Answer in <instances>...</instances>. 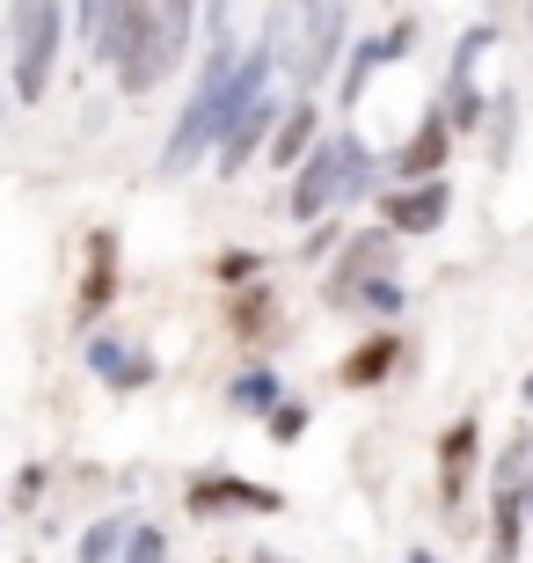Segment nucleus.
Returning <instances> with one entry per match:
<instances>
[{
	"label": "nucleus",
	"instance_id": "obj_2",
	"mask_svg": "<svg viewBox=\"0 0 533 563\" xmlns=\"http://www.w3.org/2000/svg\"><path fill=\"white\" fill-rule=\"evenodd\" d=\"M59 37H66L59 0H15V96L22 103H44L52 66H59Z\"/></svg>",
	"mask_w": 533,
	"mask_h": 563
},
{
	"label": "nucleus",
	"instance_id": "obj_29",
	"mask_svg": "<svg viewBox=\"0 0 533 563\" xmlns=\"http://www.w3.org/2000/svg\"><path fill=\"white\" fill-rule=\"evenodd\" d=\"M526 396H533V380H526Z\"/></svg>",
	"mask_w": 533,
	"mask_h": 563
},
{
	"label": "nucleus",
	"instance_id": "obj_22",
	"mask_svg": "<svg viewBox=\"0 0 533 563\" xmlns=\"http://www.w3.org/2000/svg\"><path fill=\"white\" fill-rule=\"evenodd\" d=\"M308 432V410H300V402H278V410H270V439H300Z\"/></svg>",
	"mask_w": 533,
	"mask_h": 563
},
{
	"label": "nucleus",
	"instance_id": "obj_9",
	"mask_svg": "<svg viewBox=\"0 0 533 563\" xmlns=\"http://www.w3.org/2000/svg\"><path fill=\"white\" fill-rule=\"evenodd\" d=\"M110 292H118V234H88V272H81V322L110 308Z\"/></svg>",
	"mask_w": 533,
	"mask_h": 563
},
{
	"label": "nucleus",
	"instance_id": "obj_4",
	"mask_svg": "<svg viewBox=\"0 0 533 563\" xmlns=\"http://www.w3.org/2000/svg\"><path fill=\"white\" fill-rule=\"evenodd\" d=\"M292 220H322L329 206H344V146L336 140H322L308 154V162H300V176H292Z\"/></svg>",
	"mask_w": 533,
	"mask_h": 563
},
{
	"label": "nucleus",
	"instance_id": "obj_25",
	"mask_svg": "<svg viewBox=\"0 0 533 563\" xmlns=\"http://www.w3.org/2000/svg\"><path fill=\"white\" fill-rule=\"evenodd\" d=\"M37 490H44V468H22V476H15V498L37 505Z\"/></svg>",
	"mask_w": 533,
	"mask_h": 563
},
{
	"label": "nucleus",
	"instance_id": "obj_19",
	"mask_svg": "<svg viewBox=\"0 0 533 563\" xmlns=\"http://www.w3.org/2000/svg\"><path fill=\"white\" fill-rule=\"evenodd\" d=\"M124 563H168L162 527H132V542H124Z\"/></svg>",
	"mask_w": 533,
	"mask_h": 563
},
{
	"label": "nucleus",
	"instance_id": "obj_30",
	"mask_svg": "<svg viewBox=\"0 0 533 563\" xmlns=\"http://www.w3.org/2000/svg\"><path fill=\"white\" fill-rule=\"evenodd\" d=\"M526 505H533V490H526Z\"/></svg>",
	"mask_w": 533,
	"mask_h": 563
},
{
	"label": "nucleus",
	"instance_id": "obj_1",
	"mask_svg": "<svg viewBox=\"0 0 533 563\" xmlns=\"http://www.w3.org/2000/svg\"><path fill=\"white\" fill-rule=\"evenodd\" d=\"M206 22H212V44H206V66H198V88H190L184 118H176V132H168V146H162V168H168V176L198 168V154H212V146H220V88H226V74L242 66L234 30H226V0H212Z\"/></svg>",
	"mask_w": 533,
	"mask_h": 563
},
{
	"label": "nucleus",
	"instance_id": "obj_7",
	"mask_svg": "<svg viewBox=\"0 0 533 563\" xmlns=\"http://www.w3.org/2000/svg\"><path fill=\"white\" fill-rule=\"evenodd\" d=\"M88 374L132 396V388H146V380H154V358H146L140 344H118V336H88Z\"/></svg>",
	"mask_w": 533,
	"mask_h": 563
},
{
	"label": "nucleus",
	"instance_id": "obj_17",
	"mask_svg": "<svg viewBox=\"0 0 533 563\" xmlns=\"http://www.w3.org/2000/svg\"><path fill=\"white\" fill-rule=\"evenodd\" d=\"M234 402H242V410H278V374H270V366L242 374L234 380Z\"/></svg>",
	"mask_w": 533,
	"mask_h": 563
},
{
	"label": "nucleus",
	"instance_id": "obj_15",
	"mask_svg": "<svg viewBox=\"0 0 533 563\" xmlns=\"http://www.w3.org/2000/svg\"><path fill=\"white\" fill-rule=\"evenodd\" d=\"M124 542H132V527H124V520H96L81 534V563H118Z\"/></svg>",
	"mask_w": 533,
	"mask_h": 563
},
{
	"label": "nucleus",
	"instance_id": "obj_11",
	"mask_svg": "<svg viewBox=\"0 0 533 563\" xmlns=\"http://www.w3.org/2000/svg\"><path fill=\"white\" fill-rule=\"evenodd\" d=\"M446 146H453V125L446 118H431L424 132H417L402 154H395V176H410V184H424V176H438V162H446Z\"/></svg>",
	"mask_w": 533,
	"mask_h": 563
},
{
	"label": "nucleus",
	"instance_id": "obj_6",
	"mask_svg": "<svg viewBox=\"0 0 533 563\" xmlns=\"http://www.w3.org/2000/svg\"><path fill=\"white\" fill-rule=\"evenodd\" d=\"M190 512H278V490L242 476H198L190 483Z\"/></svg>",
	"mask_w": 533,
	"mask_h": 563
},
{
	"label": "nucleus",
	"instance_id": "obj_13",
	"mask_svg": "<svg viewBox=\"0 0 533 563\" xmlns=\"http://www.w3.org/2000/svg\"><path fill=\"white\" fill-rule=\"evenodd\" d=\"M190 22H198V0H162L154 8V44H162L168 74H176V59H184V44H190Z\"/></svg>",
	"mask_w": 533,
	"mask_h": 563
},
{
	"label": "nucleus",
	"instance_id": "obj_5",
	"mask_svg": "<svg viewBox=\"0 0 533 563\" xmlns=\"http://www.w3.org/2000/svg\"><path fill=\"white\" fill-rule=\"evenodd\" d=\"M446 206H453V184L424 176V184H410V190H388V198H380V220H388L395 234H431L446 220Z\"/></svg>",
	"mask_w": 533,
	"mask_h": 563
},
{
	"label": "nucleus",
	"instance_id": "obj_10",
	"mask_svg": "<svg viewBox=\"0 0 533 563\" xmlns=\"http://www.w3.org/2000/svg\"><path fill=\"white\" fill-rule=\"evenodd\" d=\"M388 242H395V228L358 234V242H351V256H344V272L329 278V300H351V292L366 286V272H380V264H388Z\"/></svg>",
	"mask_w": 533,
	"mask_h": 563
},
{
	"label": "nucleus",
	"instance_id": "obj_20",
	"mask_svg": "<svg viewBox=\"0 0 533 563\" xmlns=\"http://www.w3.org/2000/svg\"><path fill=\"white\" fill-rule=\"evenodd\" d=\"M358 300H366L373 314H395V308H402V286H395V278H366V286H358Z\"/></svg>",
	"mask_w": 533,
	"mask_h": 563
},
{
	"label": "nucleus",
	"instance_id": "obj_21",
	"mask_svg": "<svg viewBox=\"0 0 533 563\" xmlns=\"http://www.w3.org/2000/svg\"><path fill=\"white\" fill-rule=\"evenodd\" d=\"M264 308H270L264 292H242V300H234V330H242V336H256V330H264Z\"/></svg>",
	"mask_w": 533,
	"mask_h": 563
},
{
	"label": "nucleus",
	"instance_id": "obj_26",
	"mask_svg": "<svg viewBox=\"0 0 533 563\" xmlns=\"http://www.w3.org/2000/svg\"><path fill=\"white\" fill-rule=\"evenodd\" d=\"M410 44H417V30H410V22H395V30H388V59H402Z\"/></svg>",
	"mask_w": 533,
	"mask_h": 563
},
{
	"label": "nucleus",
	"instance_id": "obj_28",
	"mask_svg": "<svg viewBox=\"0 0 533 563\" xmlns=\"http://www.w3.org/2000/svg\"><path fill=\"white\" fill-rule=\"evenodd\" d=\"M256 563H278V556H256Z\"/></svg>",
	"mask_w": 533,
	"mask_h": 563
},
{
	"label": "nucleus",
	"instance_id": "obj_27",
	"mask_svg": "<svg viewBox=\"0 0 533 563\" xmlns=\"http://www.w3.org/2000/svg\"><path fill=\"white\" fill-rule=\"evenodd\" d=\"M103 8H110V0H81V15H74V22H81V37H96V22H103Z\"/></svg>",
	"mask_w": 533,
	"mask_h": 563
},
{
	"label": "nucleus",
	"instance_id": "obj_16",
	"mask_svg": "<svg viewBox=\"0 0 533 563\" xmlns=\"http://www.w3.org/2000/svg\"><path fill=\"white\" fill-rule=\"evenodd\" d=\"M388 59V37H373V44H358L351 52V74H344V103H358L366 96V81H373V66Z\"/></svg>",
	"mask_w": 533,
	"mask_h": 563
},
{
	"label": "nucleus",
	"instance_id": "obj_18",
	"mask_svg": "<svg viewBox=\"0 0 533 563\" xmlns=\"http://www.w3.org/2000/svg\"><path fill=\"white\" fill-rule=\"evenodd\" d=\"M512 549H519V498L504 490V498H497V549H490V556L512 563Z\"/></svg>",
	"mask_w": 533,
	"mask_h": 563
},
{
	"label": "nucleus",
	"instance_id": "obj_8",
	"mask_svg": "<svg viewBox=\"0 0 533 563\" xmlns=\"http://www.w3.org/2000/svg\"><path fill=\"white\" fill-rule=\"evenodd\" d=\"M344 44V0H308V44H300V81H322Z\"/></svg>",
	"mask_w": 533,
	"mask_h": 563
},
{
	"label": "nucleus",
	"instance_id": "obj_23",
	"mask_svg": "<svg viewBox=\"0 0 533 563\" xmlns=\"http://www.w3.org/2000/svg\"><path fill=\"white\" fill-rule=\"evenodd\" d=\"M475 454V424H453V432H446V468H453V476H460V461H468Z\"/></svg>",
	"mask_w": 533,
	"mask_h": 563
},
{
	"label": "nucleus",
	"instance_id": "obj_12",
	"mask_svg": "<svg viewBox=\"0 0 533 563\" xmlns=\"http://www.w3.org/2000/svg\"><path fill=\"white\" fill-rule=\"evenodd\" d=\"M314 125H322V118H314V103H292L286 118H278V132H270V162H278V168H300L314 154Z\"/></svg>",
	"mask_w": 533,
	"mask_h": 563
},
{
	"label": "nucleus",
	"instance_id": "obj_3",
	"mask_svg": "<svg viewBox=\"0 0 533 563\" xmlns=\"http://www.w3.org/2000/svg\"><path fill=\"white\" fill-rule=\"evenodd\" d=\"M146 44H154V8H146V0H110L103 22H96V37H88V52H96V59H110L124 74Z\"/></svg>",
	"mask_w": 533,
	"mask_h": 563
},
{
	"label": "nucleus",
	"instance_id": "obj_24",
	"mask_svg": "<svg viewBox=\"0 0 533 563\" xmlns=\"http://www.w3.org/2000/svg\"><path fill=\"white\" fill-rule=\"evenodd\" d=\"M248 272H256V256H242V250H234V256H220V278H226V286H242Z\"/></svg>",
	"mask_w": 533,
	"mask_h": 563
},
{
	"label": "nucleus",
	"instance_id": "obj_14",
	"mask_svg": "<svg viewBox=\"0 0 533 563\" xmlns=\"http://www.w3.org/2000/svg\"><path fill=\"white\" fill-rule=\"evenodd\" d=\"M395 358H402V344H395V336H373V344H358V352L344 358V388H373V380H388Z\"/></svg>",
	"mask_w": 533,
	"mask_h": 563
}]
</instances>
